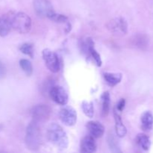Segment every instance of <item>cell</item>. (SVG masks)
<instances>
[{
    "mask_svg": "<svg viewBox=\"0 0 153 153\" xmlns=\"http://www.w3.org/2000/svg\"><path fill=\"white\" fill-rule=\"evenodd\" d=\"M47 137L49 141L56 147L61 149H67L69 145L68 137L62 127L53 123L48 126Z\"/></svg>",
    "mask_w": 153,
    "mask_h": 153,
    "instance_id": "obj_1",
    "label": "cell"
},
{
    "mask_svg": "<svg viewBox=\"0 0 153 153\" xmlns=\"http://www.w3.org/2000/svg\"><path fill=\"white\" fill-rule=\"evenodd\" d=\"M25 146L31 151H36L40 145V131L38 123L32 120L28 125L25 138Z\"/></svg>",
    "mask_w": 153,
    "mask_h": 153,
    "instance_id": "obj_2",
    "label": "cell"
},
{
    "mask_svg": "<svg viewBox=\"0 0 153 153\" xmlns=\"http://www.w3.org/2000/svg\"><path fill=\"white\" fill-rule=\"evenodd\" d=\"M12 28L20 34H26L31 28V19L28 15L23 12L10 13Z\"/></svg>",
    "mask_w": 153,
    "mask_h": 153,
    "instance_id": "obj_3",
    "label": "cell"
},
{
    "mask_svg": "<svg viewBox=\"0 0 153 153\" xmlns=\"http://www.w3.org/2000/svg\"><path fill=\"white\" fill-rule=\"evenodd\" d=\"M51 108L47 105L40 104L34 106L31 110L32 120L38 123L39 124L44 123L49 119L51 115Z\"/></svg>",
    "mask_w": 153,
    "mask_h": 153,
    "instance_id": "obj_4",
    "label": "cell"
},
{
    "mask_svg": "<svg viewBox=\"0 0 153 153\" xmlns=\"http://www.w3.org/2000/svg\"><path fill=\"white\" fill-rule=\"evenodd\" d=\"M43 59L46 67L52 73H58L60 70V61L58 55L49 49H45L42 52Z\"/></svg>",
    "mask_w": 153,
    "mask_h": 153,
    "instance_id": "obj_5",
    "label": "cell"
},
{
    "mask_svg": "<svg viewBox=\"0 0 153 153\" xmlns=\"http://www.w3.org/2000/svg\"><path fill=\"white\" fill-rule=\"evenodd\" d=\"M33 6L36 14L40 18H49L55 12L49 0H34Z\"/></svg>",
    "mask_w": 153,
    "mask_h": 153,
    "instance_id": "obj_6",
    "label": "cell"
},
{
    "mask_svg": "<svg viewBox=\"0 0 153 153\" xmlns=\"http://www.w3.org/2000/svg\"><path fill=\"white\" fill-rule=\"evenodd\" d=\"M59 118L64 125L67 126H73L77 121V114L73 108L64 105L60 110Z\"/></svg>",
    "mask_w": 153,
    "mask_h": 153,
    "instance_id": "obj_7",
    "label": "cell"
},
{
    "mask_svg": "<svg viewBox=\"0 0 153 153\" xmlns=\"http://www.w3.org/2000/svg\"><path fill=\"white\" fill-rule=\"evenodd\" d=\"M109 31L117 35L126 34L128 31V23L123 17H117L109 21L107 24Z\"/></svg>",
    "mask_w": 153,
    "mask_h": 153,
    "instance_id": "obj_8",
    "label": "cell"
},
{
    "mask_svg": "<svg viewBox=\"0 0 153 153\" xmlns=\"http://www.w3.org/2000/svg\"><path fill=\"white\" fill-rule=\"evenodd\" d=\"M49 94L55 103L61 105H66L68 102V94L61 86H52L49 90Z\"/></svg>",
    "mask_w": 153,
    "mask_h": 153,
    "instance_id": "obj_9",
    "label": "cell"
},
{
    "mask_svg": "<svg viewBox=\"0 0 153 153\" xmlns=\"http://www.w3.org/2000/svg\"><path fill=\"white\" fill-rule=\"evenodd\" d=\"M87 128L90 135L94 138H100L104 134L105 127L101 123L98 121H90L87 123Z\"/></svg>",
    "mask_w": 153,
    "mask_h": 153,
    "instance_id": "obj_10",
    "label": "cell"
},
{
    "mask_svg": "<svg viewBox=\"0 0 153 153\" xmlns=\"http://www.w3.org/2000/svg\"><path fill=\"white\" fill-rule=\"evenodd\" d=\"M97 150V143L94 137L92 136H86L81 142V152L85 153H92Z\"/></svg>",
    "mask_w": 153,
    "mask_h": 153,
    "instance_id": "obj_11",
    "label": "cell"
},
{
    "mask_svg": "<svg viewBox=\"0 0 153 153\" xmlns=\"http://www.w3.org/2000/svg\"><path fill=\"white\" fill-rule=\"evenodd\" d=\"M12 28L10 22V13L0 16V37H5Z\"/></svg>",
    "mask_w": 153,
    "mask_h": 153,
    "instance_id": "obj_12",
    "label": "cell"
},
{
    "mask_svg": "<svg viewBox=\"0 0 153 153\" xmlns=\"http://www.w3.org/2000/svg\"><path fill=\"white\" fill-rule=\"evenodd\" d=\"M114 117L115 121V131L118 137H125L127 133V128L123 123L120 116L118 114L117 111H114Z\"/></svg>",
    "mask_w": 153,
    "mask_h": 153,
    "instance_id": "obj_13",
    "label": "cell"
},
{
    "mask_svg": "<svg viewBox=\"0 0 153 153\" xmlns=\"http://www.w3.org/2000/svg\"><path fill=\"white\" fill-rule=\"evenodd\" d=\"M85 46H86V48L88 50V52L90 53V55L92 56V58H94V60L95 61L97 66H98V67H101L102 63V62L101 57H100V54L97 52V50H96L95 48H94V41H93L92 39H87V41L86 43H85Z\"/></svg>",
    "mask_w": 153,
    "mask_h": 153,
    "instance_id": "obj_14",
    "label": "cell"
},
{
    "mask_svg": "<svg viewBox=\"0 0 153 153\" xmlns=\"http://www.w3.org/2000/svg\"><path fill=\"white\" fill-rule=\"evenodd\" d=\"M141 128L143 131H149L153 128V115L150 111H145L140 118Z\"/></svg>",
    "mask_w": 153,
    "mask_h": 153,
    "instance_id": "obj_15",
    "label": "cell"
},
{
    "mask_svg": "<svg viewBox=\"0 0 153 153\" xmlns=\"http://www.w3.org/2000/svg\"><path fill=\"white\" fill-rule=\"evenodd\" d=\"M132 44L136 48L140 49H146L149 45V39L144 34H139L134 36L132 39Z\"/></svg>",
    "mask_w": 153,
    "mask_h": 153,
    "instance_id": "obj_16",
    "label": "cell"
},
{
    "mask_svg": "<svg viewBox=\"0 0 153 153\" xmlns=\"http://www.w3.org/2000/svg\"><path fill=\"white\" fill-rule=\"evenodd\" d=\"M122 74H120V73H104V79L106 83L111 87L116 86L117 85H118L122 80Z\"/></svg>",
    "mask_w": 153,
    "mask_h": 153,
    "instance_id": "obj_17",
    "label": "cell"
},
{
    "mask_svg": "<svg viewBox=\"0 0 153 153\" xmlns=\"http://www.w3.org/2000/svg\"><path fill=\"white\" fill-rule=\"evenodd\" d=\"M107 141L109 148H110L111 152H121L119 142H118L116 136H115L113 133H109L107 137Z\"/></svg>",
    "mask_w": 153,
    "mask_h": 153,
    "instance_id": "obj_18",
    "label": "cell"
},
{
    "mask_svg": "<svg viewBox=\"0 0 153 153\" xmlns=\"http://www.w3.org/2000/svg\"><path fill=\"white\" fill-rule=\"evenodd\" d=\"M136 140H137V144H138L139 146H140V147H141L143 150H149L151 146V141L150 139H149V137H148L147 135H146V134H137Z\"/></svg>",
    "mask_w": 153,
    "mask_h": 153,
    "instance_id": "obj_19",
    "label": "cell"
},
{
    "mask_svg": "<svg viewBox=\"0 0 153 153\" xmlns=\"http://www.w3.org/2000/svg\"><path fill=\"white\" fill-rule=\"evenodd\" d=\"M102 102V115L106 116L108 114L109 109H110V104H111V98L110 94L108 92H105L101 97Z\"/></svg>",
    "mask_w": 153,
    "mask_h": 153,
    "instance_id": "obj_20",
    "label": "cell"
},
{
    "mask_svg": "<svg viewBox=\"0 0 153 153\" xmlns=\"http://www.w3.org/2000/svg\"><path fill=\"white\" fill-rule=\"evenodd\" d=\"M82 108L83 112L88 117L92 118L94 115V108L92 102L83 101L82 103Z\"/></svg>",
    "mask_w": 153,
    "mask_h": 153,
    "instance_id": "obj_21",
    "label": "cell"
},
{
    "mask_svg": "<svg viewBox=\"0 0 153 153\" xmlns=\"http://www.w3.org/2000/svg\"><path fill=\"white\" fill-rule=\"evenodd\" d=\"M19 66L24 73L28 76H30L33 73V67L31 61L27 59H21L19 61Z\"/></svg>",
    "mask_w": 153,
    "mask_h": 153,
    "instance_id": "obj_22",
    "label": "cell"
},
{
    "mask_svg": "<svg viewBox=\"0 0 153 153\" xmlns=\"http://www.w3.org/2000/svg\"><path fill=\"white\" fill-rule=\"evenodd\" d=\"M19 50L22 53L28 55L30 58H33L34 57V49L32 44L28 43H25L19 46Z\"/></svg>",
    "mask_w": 153,
    "mask_h": 153,
    "instance_id": "obj_23",
    "label": "cell"
},
{
    "mask_svg": "<svg viewBox=\"0 0 153 153\" xmlns=\"http://www.w3.org/2000/svg\"><path fill=\"white\" fill-rule=\"evenodd\" d=\"M51 20L54 21L55 22H58V23H64V22H67L68 21V18L65 16V15L60 14V13H56L54 12L52 15L49 17Z\"/></svg>",
    "mask_w": 153,
    "mask_h": 153,
    "instance_id": "obj_24",
    "label": "cell"
},
{
    "mask_svg": "<svg viewBox=\"0 0 153 153\" xmlns=\"http://www.w3.org/2000/svg\"><path fill=\"white\" fill-rule=\"evenodd\" d=\"M126 105V100L125 99H121L119 102H118L117 105V111L119 112H121L123 111L125 108Z\"/></svg>",
    "mask_w": 153,
    "mask_h": 153,
    "instance_id": "obj_25",
    "label": "cell"
},
{
    "mask_svg": "<svg viewBox=\"0 0 153 153\" xmlns=\"http://www.w3.org/2000/svg\"><path fill=\"white\" fill-rule=\"evenodd\" d=\"M6 76V67L2 62L0 61V79H3Z\"/></svg>",
    "mask_w": 153,
    "mask_h": 153,
    "instance_id": "obj_26",
    "label": "cell"
},
{
    "mask_svg": "<svg viewBox=\"0 0 153 153\" xmlns=\"http://www.w3.org/2000/svg\"><path fill=\"white\" fill-rule=\"evenodd\" d=\"M2 128H3L2 125H1V124H0V131H1V129H2Z\"/></svg>",
    "mask_w": 153,
    "mask_h": 153,
    "instance_id": "obj_27",
    "label": "cell"
}]
</instances>
